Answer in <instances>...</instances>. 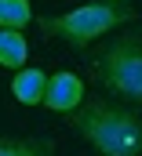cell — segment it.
<instances>
[{
    "mask_svg": "<svg viewBox=\"0 0 142 156\" xmlns=\"http://www.w3.org/2000/svg\"><path fill=\"white\" fill-rule=\"evenodd\" d=\"M29 58V44L22 29H0V66L4 69H22Z\"/></svg>",
    "mask_w": 142,
    "mask_h": 156,
    "instance_id": "8992f818",
    "label": "cell"
},
{
    "mask_svg": "<svg viewBox=\"0 0 142 156\" xmlns=\"http://www.w3.org/2000/svg\"><path fill=\"white\" fill-rule=\"evenodd\" d=\"M33 18L36 15L29 0H0V29H26Z\"/></svg>",
    "mask_w": 142,
    "mask_h": 156,
    "instance_id": "ba28073f",
    "label": "cell"
},
{
    "mask_svg": "<svg viewBox=\"0 0 142 156\" xmlns=\"http://www.w3.org/2000/svg\"><path fill=\"white\" fill-rule=\"evenodd\" d=\"M95 73L113 98L142 105V33H120L99 51Z\"/></svg>",
    "mask_w": 142,
    "mask_h": 156,
    "instance_id": "3957f363",
    "label": "cell"
},
{
    "mask_svg": "<svg viewBox=\"0 0 142 156\" xmlns=\"http://www.w3.org/2000/svg\"><path fill=\"white\" fill-rule=\"evenodd\" d=\"M0 156H55L47 138H0Z\"/></svg>",
    "mask_w": 142,
    "mask_h": 156,
    "instance_id": "52a82bcc",
    "label": "cell"
},
{
    "mask_svg": "<svg viewBox=\"0 0 142 156\" xmlns=\"http://www.w3.org/2000/svg\"><path fill=\"white\" fill-rule=\"evenodd\" d=\"M135 11L128 4H106V0H91L80 4L66 15H36V26L44 37H58L69 47H88L99 37H106L113 29H120L124 22H131Z\"/></svg>",
    "mask_w": 142,
    "mask_h": 156,
    "instance_id": "7a4b0ae2",
    "label": "cell"
},
{
    "mask_svg": "<svg viewBox=\"0 0 142 156\" xmlns=\"http://www.w3.org/2000/svg\"><path fill=\"white\" fill-rule=\"evenodd\" d=\"M66 120L99 156H142V116L120 102L91 98L66 113Z\"/></svg>",
    "mask_w": 142,
    "mask_h": 156,
    "instance_id": "6da1fadb",
    "label": "cell"
},
{
    "mask_svg": "<svg viewBox=\"0 0 142 156\" xmlns=\"http://www.w3.org/2000/svg\"><path fill=\"white\" fill-rule=\"evenodd\" d=\"M44 87H47V69H40V66H22V69H15V76H11V94H15V102L18 105H40L44 102Z\"/></svg>",
    "mask_w": 142,
    "mask_h": 156,
    "instance_id": "5b68a950",
    "label": "cell"
},
{
    "mask_svg": "<svg viewBox=\"0 0 142 156\" xmlns=\"http://www.w3.org/2000/svg\"><path fill=\"white\" fill-rule=\"evenodd\" d=\"M106 4H131V0H106Z\"/></svg>",
    "mask_w": 142,
    "mask_h": 156,
    "instance_id": "9c48e42d",
    "label": "cell"
},
{
    "mask_svg": "<svg viewBox=\"0 0 142 156\" xmlns=\"http://www.w3.org/2000/svg\"><path fill=\"white\" fill-rule=\"evenodd\" d=\"M84 102V80L77 76V73H47V87H44V109H51V113H58V116H66L73 113L77 105Z\"/></svg>",
    "mask_w": 142,
    "mask_h": 156,
    "instance_id": "277c9868",
    "label": "cell"
}]
</instances>
